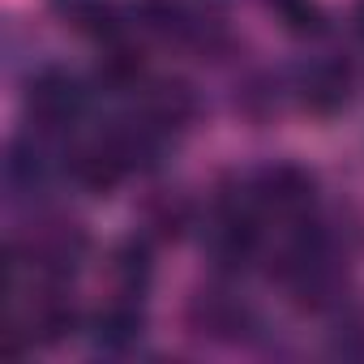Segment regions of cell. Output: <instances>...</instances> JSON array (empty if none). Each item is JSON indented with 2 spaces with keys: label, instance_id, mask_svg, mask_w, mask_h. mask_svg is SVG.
<instances>
[{
  "label": "cell",
  "instance_id": "1",
  "mask_svg": "<svg viewBox=\"0 0 364 364\" xmlns=\"http://www.w3.org/2000/svg\"><path fill=\"white\" fill-rule=\"evenodd\" d=\"M90 253V236L73 219H35L9 245V279H56L65 283Z\"/></svg>",
  "mask_w": 364,
  "mask_h": 364
},
{
  "label": "cell",
  "instance_id": "2",
  "mask_svg": "<svg viewBox=\"0 0 364 364\" xmlns=\"http://www.w3.org/2000/svg\"><path fill=\"white\" fill-rule=\"evenodd\" d=\"M245 185L253 206L279 219H304L317 202V176L300 163H266L253 176H245Z\"/></svg>",
  "mask_w": 364,
  "mask_h": 364
},
{
  "label": "cell",
  "instance_id": "3",
  "mask_svg": "<svg viewBox=\"0 0 364 364\" xmlns=\"http://www.w3.org/2000/svg\"><path fill=\"white\" fill-rule=\"evenodd\" d=\"M86 107V86L77 73L60 69V65H48L31 77L26 86V116L39 133H56V129H69Z\"/></svg>",
  "mask_w": 364,
  "mask_h": 364
},
{
  "label": "cell",
  "instance_id": "4",
  "mask_svg": "<svg viewBox=\"0 0 364 364\" xmlns=\"http://www.w3.org/2000/svg\"><path fill=\"white\" fill-rule=\"evenodd\" d=\"M65 171H69V180H73L77 189L103 198V193H112V189L120 185L133 167H129V159L120 154V146L112 141V133H103V137H95V141H86V146H73V150L65 154Z\"/></svg>",
  "mask_w": 364,
  "mask_h": 364
},
{
  "label": "cell",
  "instance_id": "5",
  "mask_svg": "<svg viewBox=\"0 0 364 364\" xmlns=\"http://www.w3.org/2000/svg\"><path fill=\"white\" fill-rule=\"evenodd\" d=\"M291 90H296V103H300L304 112H313V116H334V112H343L347 99H351V69H347L343 60H330V56L309 60V65L296 69Z\"/></svg>",
  "mask_w": 364,
  "mask_h": 364
},
{
  "label": "cell",
  "instance_id": "6",
  "mask_svg": "<svg viewBox=\"0 0 364 364\" xmlns=\"http://www.w3.org/2000/svg\"><path fill=\"white\" fill-rule=\"evenodd\" d=\"M189 321H193L198 334H206V338H215V343H236V338H245V330L253 326V313H249V304H245L240 296H232V291H202V296H193V304H189Z\"/></svg>",
  "mask_w": 364,
  "mask_h": 364
},
{
  "label": "cell",
  "instance_id": "7",
  "mask_svg": "<svg viewBox=\"0 0 364 364\" xmlns=\"http://www.w3.org/2000/svg\"><path fill=\"white\" fill-rule=\"evenodd\" d=\"M107 279H112V291L120 300H141L150 291V279H154V253H150V236H129L120 240L112 253H107Z\"/></svg>",
  "mask_w": 364,
  "mask_h": 364
},
{
  "label": "cell",
  "instance_id": "8",
  "mask_svg": "<svg viewBox=\"0 0 364 364\" xmlns=\"http://www.w3.org/2000/svg\"><path fill=\"white\" fill-rule=\"evenodd\" d=\"M90 343L99 347V351H107V355H120V351H129V347H137V338H141V330H146V317H141V309H137V300H112V304H103L95 317H90Z\"/></svg>",
  "mask_w": 364,
  "mask_h": 364
},
{
  "label": "cell",
  "instance_id": "9",
  "mask_svg": "<svg viewBox=\"0 0 364 364\" xmlns=\"http://www.w3.org/2000/svg\"><path fill=\"white\" fill-rule=\"evenodd\" d=\"M141 116L150 120V124H159L163 133H180L185 124H193V116H198V95H193V86H185V82H154L150 90H146V99H141Z\"/></svg>",
  "mask_w": 364,
  "mask_h": 364
},
{
  "label": "cell",
  "instance_id": "10",
  "mask_svg": "<svg viewBox=\"0 0 364 364\" xmlns=\"http://www.w3.org/2000/svg\"><path fill=\"white\" fill-rule=\"evenodd\" d=\"M56 171V159L52 150L43 146V137L26 133L9 146V163H5V176H9V189L14 193H35L48 185V176Z\"/></svg>",
  "mask_w": 364,
  "mask_h": 364
},
{
  "label": "cell",
  "instance_id": "11",
  "mask_svg": "<svg viewBox=\"0 0 364 364\" xmlns=\"http://www.w3.org/2000/svg\"><path fill=\"white\" fill-rule=\"evenodd\" d=\"M52 18L65 22L77 35H95V39L120 35V9H116V0H52Z\"/></svg>",
  "mask_w": 364,
  "mask_h": 364
},
{
  "label": "cell",
  "instance_id": "12",
  "mask_svg": "<svg viewBox=\"0 0 364 364\" xmlns=\"http://www.w3.org/2000/svg\"><path fill=\"white\" fill-rule=\"evenodd\" d=\"M189 223H193V206L185 193H154L141 206V228L154 240H180Z\"/></svg>",
  "mask_w": 364,
  "mask_h": 364
},
{
  "label": "cell",
  "instance_id": "13",
  "mask_svg": "<svg viewBox=\"0 0 364 364\" xmlns=\"http://www.w3.org/2000/svg\"><path fill=\"white\" fill-rule=\"evenodd\" d=\"M137 77H141V52H137L129 39H120V35L103 39L99 82H103V86H116V90H124V86H133Z\"/></svg>",
  "mask_w": 364,
  "mask_h": 364
},
{
  "label": "cell",
  "instance_id": "14",
  "mask_svg": "<svg viewBox=\"0 0 364 364\" xmlns=\"http://www.w3.org/2000/svg\"><path fill=\"white\" fill-rule=\"evenodd\" d=\"M266 5L287 22V31H296V35H317L321 31V14H317V5L313 0H266Z\"/></svg>",
  "mask_w": 364,
  "mask_h": 364
},
{
  "label": "cell",
  "instance_id": "15",
  "mask_svg": "<svg viewBox=\"0 0 364 364\" xmlns=\"http://www.w3.org/2000/svg\"><path fill=\"white\" fill-rule=\"evenodd\" d=\"M355 31L364 35V0H355Z\"/></svg>",
  "mask_w": 364,
  "mask_h": 364
}]
</instances>
